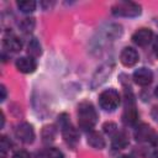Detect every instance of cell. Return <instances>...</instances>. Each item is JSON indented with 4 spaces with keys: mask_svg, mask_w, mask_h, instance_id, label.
I'll list each match as a JSON object with an SVG mask.
<instances>
[{
    "mask_svg": "<svg viewBox=\"0 0 158 158\" xmlns=\"http://www.w3.org/2000/svg\"><path fill=\"white\" fill-rule=\"evenodd\" d=\"M98 121V115L90 102H81L78 106V122L79 127L88 131L91 130Z\"/></svg>",
    "mask_w": 158,
    "mask_h": 158,
    "instance_id": "6da1fadb",
    "label": "cell"
},
{
    "mask_svg": "<svg viewBox=\"0 0 158 158\" xmlns=\"http://www.w3.org/2000/svg\"><path fill=\"white\" fill-rule=\"evenodd\" d=\"M133 80L141 86H147L153 80V73L148 68H139L133 73Z\"/></svg>",
    "mask_w": 158,
    "mask_h": 158,
    "instance_id": "8992f818",
    "label": "cell"
},
{
    "mask_svg": "<svg viewBox=\"0 0 158 158\" xmlns=\"http://www.w3.org/2000/svg\"><path fill=\"white\" fill-rule=\"evenodd\" d=\"M12 158H31V156H30L28 152L21 149V151H16V152L14 153Z\"/></svg>",
    "mask_w": 158,
    "mask_h": 158,
    "instance_id": "7402d4cb",
    "label": "cell"
},
{
    "mask_svg": "<svg viewBox=\"0 0 158 158\" xmlns=\"http://www.w3.org/2000/svg\"><path fill=\"white\" fill-rule=\"evenodd\" d=\"M120 60L125 67H132L138 62V53L136 49L131 47H126L122 49L120 54Z\"/></svg>",
    "mask_w": 158,
    "mask_h": 158,
    "instance_id": "52a82bcc",
    "label": "cell"
},
{
    "mask_svg": "<svg viewBox=\"0 0 158 158\" xmlns=\"http://www.w3.org/2000/svg\"><path fill=\"white\" fill-rule=\"evenodd\" d=\"M88 143L91 147L96 148V149H101V148L105 147V141H104L102 136L99 132H91V133H89V136H88Z\"/></svg>",
    "mask_w": 158,
    "mask_h": 158,
    "instance_id": "5bb4252c",
    "label": "cell"
},
{
    "mask_svg": "<svg viewBox=\"0 0 158 158\" xmlns=\"http://www.w3.org/2000/svg\"><path fill=\"white\" fill-rule=\"evenodd\" d=\"M154 95L158 98V86H157V88H156V90H154Z\"/></svg>",
    "mask_w": 158,
    "mask_h": 158,
    "instance_id": "4316f807",
    "label": "cell"
},
{
    "mask_svg": "<svg viewBox=\"0 0 158 158\" xmlns=\"http://www.w3.org/2000/svg\"><path fill=\"white\" fill-rule=\"evenodd\" d=\"M58 118H59V125H60L62 133H63V137H64L65 142L69 143V144H75L78 142V139H79V136H78L77 130L70 125V122L67 118V115L65 114L60 115Z\"/></svg>",
    "mask_w": 158,
    "mask_h": 158,
    "instance_id": "277c9868",
    "label": "cell"
},
{
    "mask_svg": "<svg viewBox=\"0 0 158 158\" xmlns=\"http://www.w3.org/2000/svg\"><path fill=\"white\" fill-rule=\"evenodd\" d=\"M11 142L10 139H7V137L2 136L1 139H0V151H1V158H5L6 157V152L9 151V148L11 147Z\"/></svg>",
    "mask_w": 158,
    "mask_h": 158,
    "instance_id": "d6986e66",
    "label": "cell"
},
{
    "mask_svg": "<svg viewBox=\"0 0 158 158\" xmlns=\"http://www.w3.org/2000/svg\"><path fill=\"white\" fill-rule=\"evenodd\" d=\"M138 120V114L133 106H128L125 109V112L122 115V121L125 125H135Z\"/></svg>",
    "mask_w": 158,
    "mask_h": 158,
    "instance_id": "7c38bea8",
    "label": "cell"
},
{
    "mask_svg": "<svg viewBox=\"0 0 158 158\" xmlns=\"http://www.w3.org/2000/svg\"><path fill=\"white\" fill-rule=\"evenodd\" d=\"M15 136L23 143H32L35 139V132L30 123L22 122L16 126L15 128Z\"/></svg>",
    "mask_w": 158,
    "mask_h": 158,
    "instance_id": "5b68a950",
    "label": "cell"
},
{
    "mask_svg": "<svg viewBox=\"0 0 158 158\" xmlns=\"http://www.w3.org/2000/svg\"><path fill=\"white\" fill-rule=\"evenodd\" d=\"M153 38V32L149 28H139L132 36V41L137 46H147Z\"/></svg>",
    "mask_w": 158,
    "mask_h": 158,
    "instance_id": "ba28073f",
    "label": "cell"
},
{
    "mask_svg": "<svg viewBox=\"0 0 158 158\" xmlns=\"http://www.w3.org/2000/svg\"><path fill=\"white\" fill-rule=\"evenodd\" d=\"M151 158H158V151L153 152V154H152V157H151Z\"/></svg>",
    "mask_w": 158,
    "mask_h": 158,
    "instance_id": "d4e9b609",
    "label": "cell"
},
{
    "mask_svg": "<svg viewBox=\"0 0 158 158\" xmlns=\"http://www.w3.org/2000/svg\"><path fill=\"white\" fill-rule=\"evenodd\" d=\"M19 26H20V30H21L22 32L30 33V32L33 31V28H35V26H36V21H35V19H32V17H26V19H23V20L20 22Z\"/></svg>",
    "mask_w": 158,
    "mask_h": 158,
    "instance_id": "e0dca14e",
    "label": "cell"
},
{
    "mask_svg": "<svg viewBox=\"0 0 158 158\" xmlns=\"http://www.w3.org/2000/svg\"><path fill=\"white\" fill-rule=\"evenodd\" d=\"M44 157L46 158H64L63 153L57 148H48L44 152Z\"/></svg>",
    "mask_w": 158,
    "mask_h": 158,
    "instance_id": "ffe728a7",
    "label": "cell"
},
{
    "mask_svg": "<svg viewBox=\"0 0 158 158\" xmlns=\"http://www.w3.org/2000/svg\"><path fill=\"white\" fill-rule=\"evenodd\" d=\"M56 136V128L53 126H46L42 131V137H43V141L44 142H49V141H53Z\"/></svg>",
    "mask_w": 158,
    "mask_h": 158,
    "instance_id": "ac0fdd59",
    "label": "cell"
},
{
    "mask_svg": "<svg viewBox=\"0 0 158 158\" xmlns=\"http://www.w3.org/2000/svg\"><path fill=\"white\" fill-rule=\"evenodd\" d=\"M154 137V133L152 131V128L146 125V123H142L139 125L136 131H135V138L136 141L138 142H143V141H152V138Z\"/></svg>",
    "mask_w": 158,
    "mask_h": 158,
    "instance_id": "30bf717a",
    "label": "cell"
},
{
    "mask_svg": "<svg viewBox=\"0 0 158 158\" xmlns=\"http://www.w3.org/2000/svg\"><path fill=\"white\" fill-rule=\"evenodd\" d=\"M36 60L32 57H21L16 60V68L21 72V73H32L36 69Z\"/></svg>",
    "mask_w": 158,
    "mask_h": 158,
    "instance_id": "9c48e42d",
    "label": "cell"
},
{
    "mask_svg": "<svg viewBox=\"0 0 158 158\" xmlns=\"http://www.w3.org/2000/svg\"><path fill=\"white\" fill-rule=\"evenodd\" d=\"M0 91H1L0 100H1V101H4V100L6 99V89H5V86H4V85H1V86H0Z\"/></svg>",
    "mask_w": 158,
    "mask_h": 158,
    "instance_id": "603a6c76",
    "label": "cell"
},
{
    "mask_svg": "<svg viewBox=\"0 0 158 158\" xmlns=\"http://www.w3.org/2000/svg\"><path fill=\"white\" fill-rule=\"evenodd\" d=\"M128 144V137L125 132H116L112 137V147L115 149H122Z\"/></svg>",
    "mask_w": 158,
    "mask_h": 158,
    "instance_id": "4fadbf2b",
    "label": "cell"
},
{
    "mask_svg": "<svg viewBox=\"0 0 158 158\" xmlns=\"http://www.w3.org/2000/svg\"><path fill=\"white\" fill-rule=\"evenodd\" d=\"M4 47L9 52H19L22 48V42L16 36H6L4 38Z\"/></svg>",
    "mask_w": 158,
    "mask_h": 158,
    "instance_id": "8fae6325",
    "label": "cell"
},
{
    "mask_svg": "<svg viewBox=\"0 0 158 158\" xmlns=\"http://www.w3.org/2000/svg\"><path fill=\"white\" fill-rule=\"evenodd\" d=\"M99 104L105 111H114L120 105V95L115 89H106L100 94Z\"/></svg>",
    "mask_w": 158,
    "mask_h": 158,
    "instance_id": "3957f363",
    "label": "cell"
},
{
    "mask_svg": "<svg viewBox=\"0 0 158 158\" xmlns=\"http://www.w3.org/2000/svg\"><path fill=\"white\" fill-rule=\"evenodd\" d=\"M153 49H154L156 56L158 57V37L156 38V41H154V43H153Z\"/></svg>",
    "mask_w": 158,
    "mask_h": 158,
    "instance_id": "cb8c5ba5",
    "label": "cell"
},
{
    "mask_svg": "<svg viewBox=\"0 0 158 158\" xmlns=\"http://www.w3.org/2000/svg\"><path fill=\"white\" fill-rule=\"evenodd\" d=\"M17 7L25 12V14H30L32 11H35L36 9V2L33 0H20L17 1Z\"/></svg>",
    "mask_w": 158,
    "mask_h": 158,
    "instance_id": "9a60e30c",
    "label": "cell"
},
{
    "mask_svg": "<svg viewBox=\"0 0 158 158\" xmlns=\"http://www.w3.org/2000/svg\"><path fill=\"white\" fill-rule=\"evenodd\" d=\"M104 131L107 133V135H112V133H116V125L114 122H106L104 123Z\"/></svg>",
    "mask_w": 158,
    "mask_h": 158,
    "instance_id": "44dd1931",
    "label": "cell"
},
{
    "mask_svg": "<svg viewBox=\"0 0 158 158\" xmlns=\"http://www.w3.org/2000/svg\"><path fill=\"white\" fill-rule=\"evenodd\" d=\"M112 14L122 17H136L141 14V6L132 1H120L112 6Z\"/></svg>",
    "mask_w": 158,
    "mask_h": 158,
    "instance_id": "7a4b0ae2",
    "label": "cell"
},
{
    "mask_svg": "<svg viewBox=\"0 0 158 158\" xmlns=\"http://www.w3.org/2000/svg\"><path fill=\"white\" fill-rule=\"evenodd\" d=\"M120 158H132L131 156H128V154H123V156H121Z\"/></svg>",
    "mask_w": 158,
    "mask_h": 158,
    "instance_id": "484cf974",
    "label": "cell"
},
{
    "mask_svg": "<svg viewBox=\"0 0 158 158\" xmlns=\"http://www.w3.org/2000/svg\"><path fill=\"white\" fill-rule=\"evenodd\" d=\"M27 52L30 54V57H38L41 54V44L40 42L36 40V38H32L30 42H28V46H27Z\"/></svg>",
    "mask_w": 158,
    "mask_h": 158,
    "instance_id": "2e32d148",
    "label": "cell"
}]
</instances>
